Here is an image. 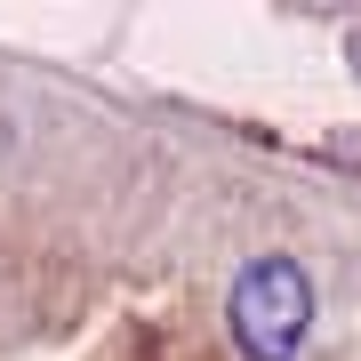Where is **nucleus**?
Masks as SVG:
<instances>
[{"label": "nucleus", "instance_id": "1", "mask_svg": "<svg viewBox=\"0 0 361 361\" xmlns=\"http://www.w3.org/2000/svg\"><path fill=\"white\" fill-rule=\"evenodd\" d=\"M225 329H233V345H241V361H297V345H305V329H313V281H305V265L281 257V249L249 257L241 273H233Z\"/></svg>", "mask_w": 361, "mask_h": 361}]
</instances>
